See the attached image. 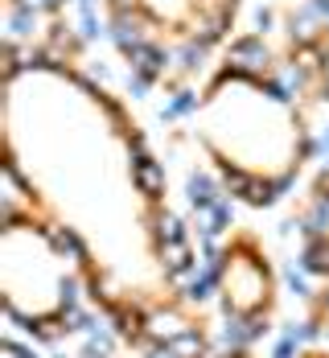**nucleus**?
I'll use <instances>...</instances> for the list:
<instances>
[{
	"label": "nucleus",
	"instance_id": "f03ea898",
	"mask_svg": "<svg viewBox=\"0 0 329 358\" xmlns=\"http://www.w3.org/2000/svg\"><path fill=\"white\" fill-rule=\"evenodd\" d=\"M219 292L231 322H268L272 309V268L256 251V239H235L219 259Z\"/></svg>",
	"mask_w": 329,
	"mask_h": 358
},
{
	"label": "nucleus",
	"instance_id": "f257e3e1",
	"mask_svg": "<svg viewBox=\"0 0 329 358\" xmlns=\"http://www.w3.org/2000/svg\"><path fill=\"white\" fill-rule=\"evenodd\" d=\"M128 21L148 37L165 41H210L222 34L235 0H124Z\"/></svg>",
	"mask_w": 329,
	"mask_h": 358
}]
</instances>
